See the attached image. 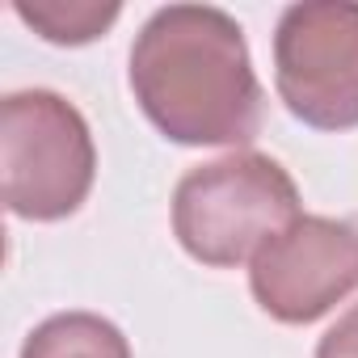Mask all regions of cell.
<instances>
[{
	"mask_svg": "<svg viewBox=\"0 0 358 358\" xmlns=\"http://www.w3.org/2000/svg\"><path fill=\"white\" fill-rule=\"evenodd\" d=\"M274 89L312 131L358 127V0H303L282 9Z\"/></svg>",
	"mask_w": 358,
	"mask_h": 358,
	"instance_id": "cell-4",
	"label": "cell"
},
{
	"mask_svg": "<svg viewBox=\"0 0 358 358\" xmlns=\"http://www.w3.org/2000/svg\"><path fill=\"white\" fill-rule=\"evenodd\" d=\"M299 215L295 177L253 148L194 164L173 186V236L211 270L253 262V253Z\"/></svg>",
	"mask_w": 358,
	"mask_h": 358,
	"instance_id": "cell-2",
	"label": "cell"
},
{
	"mask_svg": "<svg viewBox=\"0 0 358 358\" xmlns=\"http://www.w3.org/2000/svg\"><path fill=\"white\" fill-rule=\"evenodd\" d=\"M249 291L278 324H312L358 291V228L299 215L249 262Z\"/></svg>",
	"mask_w": 358,
	"mask_h": 358,
	"instance_id": "cell-5",
	"label": "cell"
},
{
	"mask_svg": "<svg viewBox=\"0 0 358 358\" xmlns=\"http://www.w3.org/2000/svg\"><path fill=\"white\" fill-rule=\"evenodd\" d=\"M13 13L55 47H85L118 22L122 5L118 0H13Z\"/></svg>",
	"mask_w": 358,
	"mask_h": 358,
	"instance_id": "cell-7",
	"label": "cell"
},
{
	"mask_svg": "<svg viewBox=\"0 0 358 358\" xmlns=\"http://www.w3.org/2000/svg\"><path fill=\"white\" fill-rule=\"evenodd\" d=\"M22 358H135L127 333L97 312H55L30 329Z\"/></svg>",
	"mask_w": 358,
	"mask_h": 358,
	"instance_id": "cell-6",
	"label": "cell"
},
{
	"mask_svg": "<svg viewBox=\"0 0 358 358\" xmlns=\"http://www.w3.org/2000/svg\"><path fill=\"white\" fill-rule=\"evenodd\" d=\"M316 358H358V303L316 341Z\"/></svg>",
	"mask_w": 358,
	"mask_h": 358,
	"instance_id": "cell-8",
	"label": "cell"
},
{
	"mask_svg": "<svg viewBox=\"0 0 358 358\" xmlns=\"http://www.w3.org/2000/svg\"><path fill=\"white\" fill-rule=\"evenodd\" d=\"M131 97L182 148H241L262 127V80L245 30L215 5H164L131 43Z\"/></svg>",
	"mask_w": 358,
	"mask_h": 358,
	"instance_id": "cell-1",
	"label": "cell"
},
{
	"mask_svg": "<svg viewBox=\"0 0 358 358\" xmlns=\"http://www.w3.org/2000/svg\"><path fill=\"white\" fill-rule=\"evenodd\" d=\"M97 177L89 118L55 89H17L0 101V190L17 220L55 224L85 207Z\"/></svg>",
	"mask_w": 358,
	"mask_h": 358,
	"instance_id": "cell-3",
	"label": "cell"
}]
</instances>
